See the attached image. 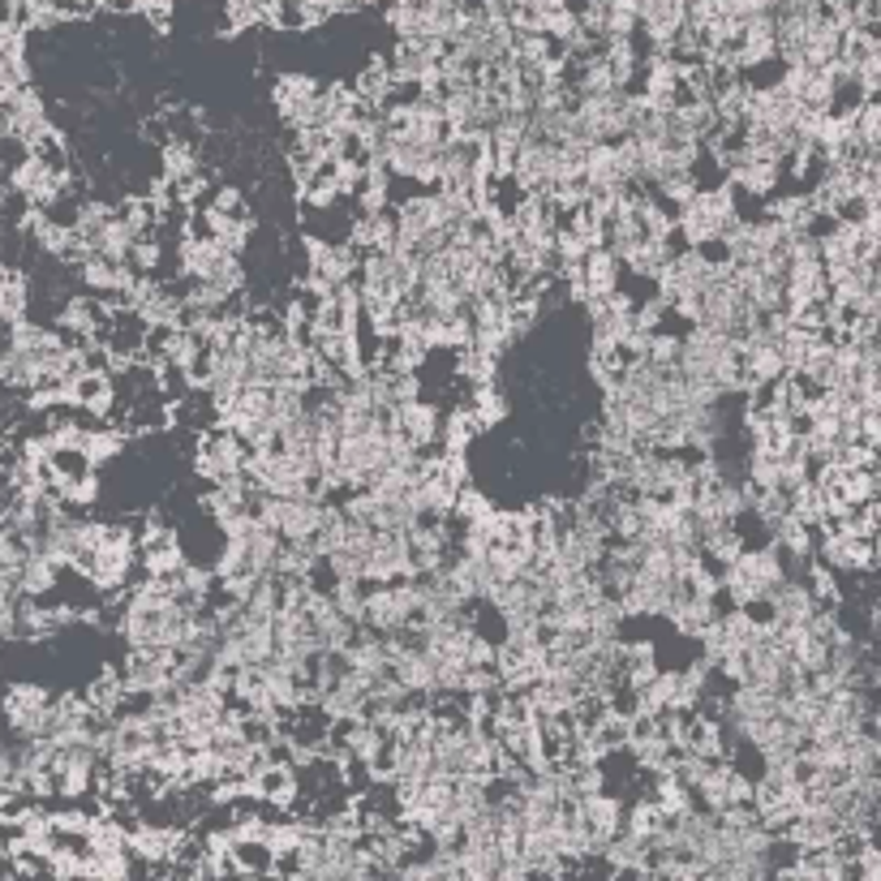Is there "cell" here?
Instances as JSON below:
<instances>
[{"instance_id":"obj_1","label":"cell","mask_w":881,"mask_h":881,"mask_svg":"<svg viewBox=\"0 0 881 881\" xmlns=\"http://www.w3.org/2000/svg\"><path fill=\"white\" fill-rule=\"evenodd\" d=\"M792 567L778 555L774 542L765 546H744L735 560L722 567V594L731 598V606H765L769 590L787 576Z\"/></svg>"},{"instance_id":"obj_2","label":"cell","mask_w":881,"mask_h":881,"mask_svg":"<svg viewBox=\"0 0 881 881\" xmlns=\"http://www.w3.org/2000/svg\"><path fill=\"white\" fill-rule=\"evenodd\" d=\"M413 619H417V576L413 581H388V585H365L361 628L392 637V633H408Z\"/></svg>"},{"instance_id":"obj_3","label":"cell","mask_w":881,"mask_h":881,"mask_svg":"<svg viewBox=\"0 0 881 881\" xmlns=\"http://www.w3.org/2000/svg\"><path fill=\"white\" fill-rule=\"evenodd\" d=\"M245 456H250V447L241 443L237 431H229V426H206L199 431V447H194V474H199L206 486L211 481H224V478H237L245 474Z\"/></svg>"},{"instance_id":"obj_4","label":"cell","mask_w":881,"mask_h":881,"mask_svg":"<svg viewBox=\"0 0 881 881\" xmlns=\"http://www.w3.org/2000/svg\"><path fill=\"white\" fill-rule=\"evenodd\" d=\"M0 710H4V722H9L13 740H40L47 731V719H52V692L43 683L18 680L4 688Z\"/></svg>"},{"instance_id":"obj_5","label":"cell","mask_w":881,"mask_h":881,"mask_svg":"<svg viewBox=\"0 0 881 881\" xmlns=\"http://www.w3.org/2000/svg\"><path fill=\"white\" fill-rule=\"evenodd\" d=\"M172 662L177 649L163 645H125V662H120V683L129 697H151L172 683Z\"/></svg>"},{"instance_id":"obj_6","label":"cell","mask_w":881,"mask_h":881,"mask_svg":"<svg viewBox=\"0 0 881 881\" xmlns=\"http://www.w3.org/2000/svg\"><path fill=\"white\" fill-rule=\"evenodd\" d=\"M422 576L413 551H408V533L401 529H374L370 555H365V585H388V581H413Z\"/></svg>"},{"instance_id":"obj_7","label":"cell","mask_w":881,"mask_h":881,"mask_svg":"<svg viewBox=\"0 0 881 881\" xmlns=\"http://www.w3.org/2000/svg\"><path fill=\"white\" fill-rule=\"evenodd\" d=\"M358 250L349 241H327V237H306V280L331 293L340 280L358 276Z\"/></svg>"},{"instance_id":"obj_8","label":"cell","mask_w":881,"mask_h":881,"mask_svg":"<svg viewBox=\"0 0 881 881\" xmlns=\"http://www.w3.org/2000/svg\"><path fill=\"white\" fill-rule=\"evenodd\" d=\"M319 86L310 74H280L272 82V104L280 120L288 125V134H301V129H319V113H315V99H319Z\"/></svg>"},{"instance_id":"obj_9","label":"cell","mask_w":881,"mask_h":881,"mask_svg":"<svg viewBox=\"0 0 881 881\" xmlns=\"http://www.w3.org/2000/svg\"><path fill=\"white\" fill-rule=\"evenodd\" d=\"M0 117H4L9 138L26 142V147L52 129V120H47V104H43V95L35 91V86H31V82L13 86V91L0 99Z\"/></svg>"},{"instance_id":"obj_10","label":"cell","mask_w":881,"mask_h":881,"mask_svg":"<svg viewBox=\"0 0 881 881\" xmlns=\"http://www.w3.org/2000/svg\"><path fill=\"white\" fill-rule=\"evenodd\" d=\"M817 560L830 563L842 576H864L873 572V546L869 538H856L842 529H817Z\"/></svg>"},{"instance_id":"obj_11","label":"cell","mask_w":881,"mask_h":881,"mask_svg":"<svg viewBox=\"0 0 881 881\" xmlns=\"http://www.w3.org/2000/svg\"><path fill=\"white\" fill-rule=\"evenodd\" d=\"M108 301L104 297H86V293H74L56 306V327L70 336V340H99L104 322H108Z\"/></svg>"},{"instance_id":"obj_12","label":"cell","mask_w":881,"mask_h":881,"mask_svg":"<svg viewBox=\"0 0 881 881\" xmlns=\"http://www.w3.org/2000/svg\"><path fill=\"white\" fill-rule=\"evenodd\" d=\"M392 426H401L417 452H439V431H443L439 404L413 396V401H404L392 408Z\"/></svg>"},{"instance_id":"obj_13","label":"cell","mask_w":881,"mask_h":881,"mask_svg":"<svg viewBox=\"0 0 881 881\" xmlns=\"http://www.w3.org/2000/svg\"><path fill=\"white\" fill-rule=\"evenodd\" d=\"M388 172L422 185V190H435L439 185V147H417V142L396 138L392 156H388Z\"/></svg>"},{"instance_id":"obj_14","label":"cell","mask_w":881,"mask_h":881,"mask_svg":"<svg viewBox=\"0 0 881 881\" xmlns=\"http://www.w3.org/2000/svg\"><path fill=\"white\" fill-rule=\"evenodd\" d=\"M70 392H74V408L91 413L95 422H108V417H113V401H117V392H113V370H108V365H91V370H82L78 379L70 383Z\"/></svg>"},{"instance_id":"obj_15","label":"cell","mask_w":881,"mask_h":881,"mask_svg":"<svg viewBox=\"0 0 881 881\" xmlns=\"http://www.w3.org/2000/svg\"><path fill=\"white\" fill-rule=\"evenodd\" d=\"M581 280H585V297H606L624 284V263L611 245H594L585 258H581Z\"/></svg>"},{"instance_id":"obj_16","label":"cell","mask_w":881,"mask_h":881,"mask_svg":"<svg viewBox=\"0 0 881 881\" xmlns=\"http://www.w3.org/2000/svg\"><path fill=\"white\" fill-rule=\"evenodd\" d=\"M31 280L22 272H0V322H18L31 315Z\"/></svg>"},{"instance_id":"obj_17","label":"cell","mask_w":881,"mask_h":881,"mask_svg":"<svg viewBox=\"0 0 881 881\" xmlns=\"http://www.w3.org/2000/svg\"><path fill=\"white\" fill-rule=\"evenodd\" d=\"M82 460L91 465V469H104V465H113L120 452H125V431L117 426H104V431H86L82 435Z\"/></svg>"},{"instance_id":"obj_18","label":"cell","mask_w":881,"mask_h":881,"mask_svg":"<svg viewBox=\"0 0 881 881\" xmlns=\"http://www.w3.org/2000/svg\"><path fill=\"white\" fill-rule=\"evenodd\" d=\"M658 826H662V808L654 804V796H637V800H624V835H633V839H654L658 835Z\"/></svg>"},{"instance_id":"obj_19","label":"cell","mask_w":881,"mask_h":881,"mask_svg":"<svg viewBox=\"0 0 881 881\" xmlns=\"http://www.w3.org/2000/svg\"><path fill=\"white\" fill-rule=\"evenodd\" d=\"M134 237H138V233H134V229L120 220L117 211H113V215H108V220L95 229V237L86 241V245H91L95 254H108V258H129V245H134Z\"/></svg>"},{"instance_id":"obj_20","label":"cell","mask_w":881,"mask_h":881,"mask_svg":"<svg viewBox=\"0 0 881 881\" xmlns=\"http://www.w3.org/2000/svg\"><path fill=\"white\" fill-rule=\"evenodd\" d=\"M392 82L396 78H392V70H388V56H374V61L358 74V82H353V95L365 99V104H374V108L383 113V99H388Z\"/></svg>"},{"instance_id":"obj_21","label":"cell","mask_w":881,"mask_h":881,"mask_svg":"<svg viewBox=\"0 0 881 881\" xmlns=\"http://www.w3.org/2000/svg\"><path fill=\"white\" fill-rule=\"evenodd\" d=\"M327 598L336 602L340 615H349L353 624H361V611H365V581L358 576H327Z\"/></svg>"},{"instance_id":"obj_22","label":"cell","mask_w":881,"mask_h":881,"mask_svg":"<svg viewBox=\"0 0 881 881\" xmlns=\"http://www.w3.org/2000/svg\"><path fill=\"white\" fill-rule=\"evenodd\" d=\"M388 26L396 40H426L422 0H388Z\"/></svg>"},{"instance_id":"obj_23","label":"cell","mask_w":881,"mask_h":881,"mask_svg":"<svg viewBox=\"0 0 881 881\" xmlns=\"http://www.w3.org/2000/svg\"><path fill=\"white\" fill-rule=\"evenodd\" d=\"M160 163H163V181H181V177H190L199 168V151L185 138H163Z\"/></svg>"},{"instance_id":"obj_24","label":"cell","mask_w":881,"mask_h":881,"mask_svg":"<svg viewBox=\"0 0 881 881\" xmlns=\"http://www.w3.org/2000/svg\"><path fill=\"white\" fill-rule=\"evenodd\" d=\"M469 408H474V417L481 422V431H490V426H499L508 417V401H503V392L495 383L469 388Z\"/></svg>"},{"instance_id":"obj_25","label":"cell","mask_w":881,"mask_h":881,"mask_svg":"<svg viewBox=\"0 0 881 881\" xmlns=\"http://www.w3.org/2000/svg\"><path fill=\"white\" fill-rule=\"evenodd\" d=\"M134 873V860L129 851H86L82 860V878H129Z\"/></svg>"},{"instance_id":"obj_26","label":"cell","mask_w":881,"mask_h":881,"mask_svg":"<svg viewBox=\"0 0 881 881\" xmlns=\"http://www.w3.org/2000/svg\"><path fill=\"white\" fill-rule=\"evenodd\" d=\"M490 508H495V503L486 499V490H478L474 481H465V486L456 490V503H452V521L474 524V521H481V517H486Z\"/></svg>"},{"instance_id":"obj_27","label":"cell","mask_w":881,"mask_h":881,"mask_svg":"<svg viewBox=\"0 0 881 881\" xmlns=\"http://www.w3.org/2000/svg\"><path fill=\"white\" fill-rule=\"evenodd\" d=\"M138 13H142L156 31H168V26H172V0H138Z\"/></svg>"},{"instance_id":"obj_28","label":"cell","mask_w":881,"mask_h":881,"mask_svg":"<svg viewBox=\"0 0 881 881\" xmlns=\"http://www.w3.org/2000/svg\"><path fill=\"white\" fill-rule=\"evenodd\" d=\"M869 546H873V572H881V529L869 538Z\"/></svg>"},{"instance_id":"obj_29","label":"cell","mask_w":881,"mask_h":881,"mask_svg":"<svg viewBox=\"0 0 881 881\" xmlns=\"http://www.w3.org/2000/svg\"><path fill=\"white\" fill-rule=\"evenodd\" d=\"M374 4H383V0H353V9H374Z\"/></svg>"},{"instance_id":"obj_30","label":"cell","mask_w":881,"mask_h":881,"mask_svg":"<svg viewBox=\"0 0 881 881\" xmlns=\"http://www.w3.org/2000/svg\"><path fill=\"white\" fill-rule=\"evenodd\" d=\"M0 272H4V258H0Z\"/></svg>"},{"instance_id":"obj_31","label":"cell","mask_w":881,"mask_h":881,"mask_svg":"<svg viewBox=\"0 0 881 881\" xmlns=\"http://www.w3.org/2000/svg\"><path fill=\"white\" fill-rule=\"evenodd\" d=\"M774 4H778V0H774Z\"/></svg>"}]
</instances>
